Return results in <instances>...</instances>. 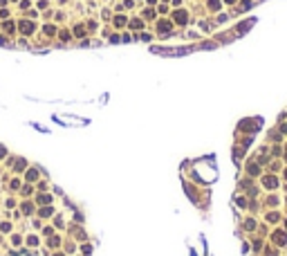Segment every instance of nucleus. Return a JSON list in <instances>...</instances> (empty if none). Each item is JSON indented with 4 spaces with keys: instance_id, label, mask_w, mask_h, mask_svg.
<instances>
[{
    "instance_id": "f257e3e1",
    "label": "nucleus",
    "mask_w": 287,
    "mask_h": 256,
    "mask_svg": "<svg viewBox=\"0 0 287 256\" xmlns=\"http://www.w3.org/2000/svg\"><path fill=\"white\" fill-rule=\"evenodd\" d=\"M272 238H274L276 245H285V243H287V234H285V231H274Z\"/></svg>"
},
{
    "instance_id": "f03ea898",
    "label": "nucleus",
    "mask_w": 287,
    "mask_h": 256,
    "mask_svg": "<svg viewBox=\"0 0 287 256\" xmlns=\"http://www.w3.org/2000/svg\"><path fill=\"white\" fill-rule=\"evenodd\" d=\"M262 182H265V187H267V189H276V187H278V180L274 178V175H267Z\"/></svg>"
},
{
    "instance_id": "7ed1b4c3",
    "label": "nucleus",
    "mask_w": 287,
    "mask_h": 256,
    "mask_svg": "<svg viewBox=\"0 0 287 256\" xmlns=\"http://www.w3.org/2000/svg\"><path fill=\"white\" fill-rule=\"evenodd\" d=\"M278 220H280V216H278V214H269V222H278Z\"/></svg>"
},
{
    "instance_id": "20e7f679",
    "label": "nucleus",
    "mask_w": 287,
    "mask_h": 256,
    "mask_svg": "<svg viewBox=\"0 0 287 256\" xmlns=\"http://www.w3.org/2000/svg\"><path fill=\"white\" fill-rule=\"evenodd\" d=\"M175 18H177V20H180V23H184V20H186V14H184V11H180V14H177Z\"/></svg>"
},
{
    "instance_id": "39448f33",
    "label": "nucleus",
    "mask_w": 287,
    "mask_h": 256,
    "mask_svg": "<svg viewBox=\"0 0 287 256\" xmlns=\"http://www.w3.org/2000/svg\"><path fill=\"white\" fill-rule=\"evenodd\" d=\"M249 173H251V175H258V169H256V166H253V164H251V166H249Z\"/></svg>"
},
{
    "instance_id": "423d86ee",
    "label": "nucleus",
    "mask_w": 287,
    "mask_h": 256,
    "mask_svg": "<svg viewBox=\"0 0 287 256\" xmlns=\"http://www.w3.org/2000/svg\"><path fill=\"white\" fill-rule=\"evenodd\" d=\"M227 2H233V0H227Z\"/></svg>"
},
{
    "instance_id": "0eeeda50",
    "label": "nucleus",
    "mask_w": 287,
    "mask_h": 256,
    "mask_svg": "<svg viewBox=\"0 0 287 256\" xmlns=\"http://www.w3.org/2000/svg\"><path fill=\"white\" fill-rule=\"evenodd\" d=\"M285 178H287V171H285Z\"/></svg>"
}]
</instances>
